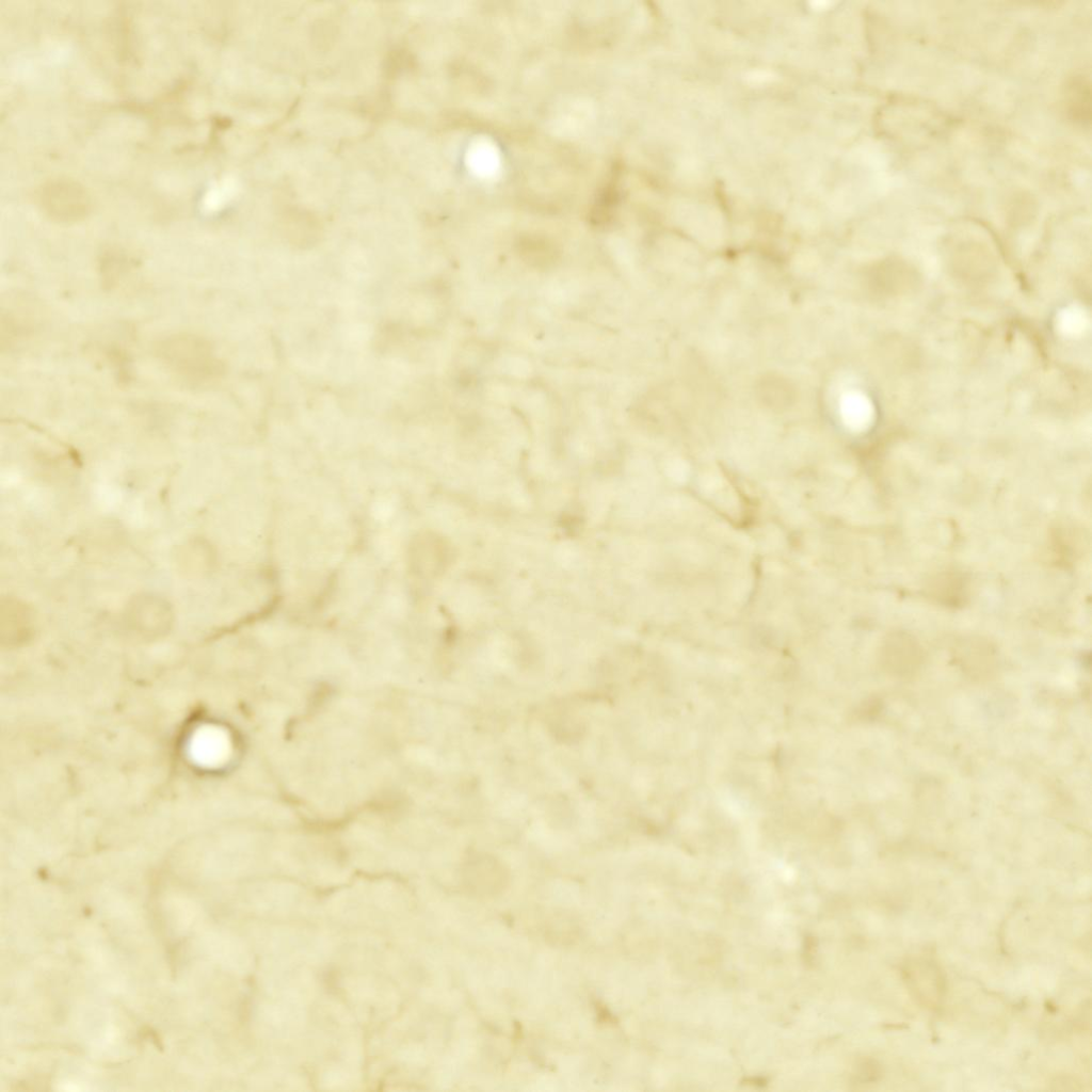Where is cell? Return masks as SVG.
<instances>
[{
    "label": "cell",
    "instance_id": "1",
    "mask_svg": "<svg viewBox=\"0 0 1092 1092\" xmlns=\"http://www.w3.org/2000/svg\"><path fill=\"white\" fill-rule=\"evenodd\" d=\"M159 360L178 376L200 383L213 379L219 362L209 341L193 333H176L160 339L155 346Z\"/></svg>",
    "mask_w": 1092,
    "mask_h": 1092
},
{
    "label": "cell",
    "instance_id": "2",
    "mask_svg": "<svg viewBox=\"0 0 1092 1092\" xmlns=\"http://www.w3.org/2000/svg\"><path fill=\"white\" fill-rule=\"evenodd\" d=\"M127 627L143 637H158L167 632L174 623L172 604L162 595L143 592L131 597L124 610Z\"/></svg>",
    "mask_w": 1092,
    "mask_h": 1092
},
{
    "label": "cell",
    "instance_id": "3",
    "mask_svg": "<svg viewBox=\"0 0 1092 1092\" xmlns=\"http://www.w3.org/2000/svg\"><path fill=\"white\" fill-rule=\"evenodd\" d=\"M43 210L60 222H74L83 218L90 208L86 192L78 183L67 180L52 181L41 194Z\"/></svg>",
    "mask_w": 1092,
    "mask_h": 1092
},
{
    "label": "cell",
    "instance_id": "4",
    "mask_svg": "<svg viewBox=\"0 0 1092 1092\" xmlns=\"http://www.w3.org/2000/svg\"><path fill=\"white\" fill-rule=\"evenodd\" d=\"M32 607L19 597L7 595L0 603V630L3 641L27 639L34 627Z\"/></svg>",
    "mask_w": 1092,
    "mask_h": 1092
},
{
    "label": "cell",
    "instance_id": "5",
    "mask_svg": "<svg viewBox=\"0 0 1092 1092\" xmlns=\"http://www.w3.org/2000/svg\"><path fill=\"white\" fill-rule=\"evenodd\" d=\"M212 549L206 540L192 537L178 546L175 553L177 569L190 578L206 574L212 564Z\"/></svg>",
    "mask_w": 1092,
    "mask_h": 1092
},
{
    "label": "cell",
    "instance_id": "6",
    "mask_svg": "<svg viewBox=\"0 0 1092 1092\" xmlns=\"http://www.w3.org/2000/svg\"><path fill=\"white\" fill-rule=\"evenodd\" d=\"M1064 103L1071 119L1085 125L1090 122V82L1082 74L1071 77L1064 90Z\"/></svg>",
    "mask_w": 1092,
    "mask_h": 1092
}]
</instances>
